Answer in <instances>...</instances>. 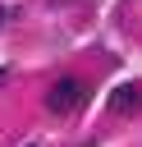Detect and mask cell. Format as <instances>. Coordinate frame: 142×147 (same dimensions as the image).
I'll return each instance as SVG.
<instances>
[{
  "instance_id": "6da1fadb",
  "label": "cell",
  "mask_w": 142,
  "mask_h": 147,
  "mask_svg": "<svg viewBox=\"0 0 142 147\" xmlns=\"http://www.w3.org/2000/svg\"><path fill=\"white\" fill-rule=\"evenodd\" d=\"M82 83L78 78H55V87H50V96H46V106H50V115H69V110H78L82 106Z\"/></svg>"
},
{
  "instance_id": "7a4b0ae2",
  "label": "cell",
  "mask_w": 142,
  "mask_h": 147,
  "mask_svg": "<svg viewBox=\"0 0 142 147\" xmlns=\"http://www.w3.org/2000/svg\"><path fill=\"white\" fill-rule=\"evenodd\" d=\"M137 106H142V92H137V87H119V92L110 96V110H115V115H128V110H137Z\"/></svg>"
},
{
  "instance_id": "3957f363",
  "label": "cell",
  "mask_w": 142,
  "mask_h": 147,
  "mask_svg": "<svg viewBox=\"0 0 142 147\" xmlns=\"http://www.w3.org/2000/svg\"><path fill=\"white\" fill-rule=\"evenodd\" d=\"M0 28H5V5H0Z\"/></svg>"
}]
</instances>
